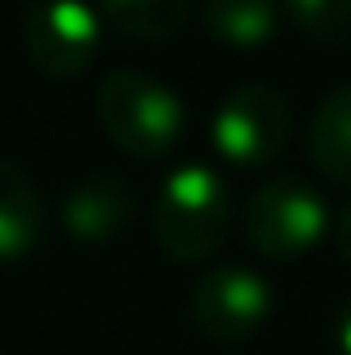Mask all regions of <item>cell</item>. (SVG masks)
Masks as SVG:
<instances>
[{
  "label": "cell",
  "instance_id": "obj_1",
  "mask_svg": "<svg viewBox=\"0 0 351 355\" xmlns=\"http://www.w3.org/2000/svg\"><path fill=\"white\" fill-rule=\"evenodd\" d=\"M95 107L103 132L132 157H166L186 124L178 95L145 71H112L99 83Z\"/></svg>",
  "mask_w": 351,
  "mask_h": 355
},
{
  "label": "cell",
  "instance_id": "obj_2",
  "mask_svg": "<svg viewBox=\"0 0 351 355\" xmlns=\"http://www.w3.org/2000/svg\"><path fill=\"white\" fill-rule=\"evenodd\" d=\"M228 223H232L228 190H223L219 174H211L207 166L178 170L162 186L157 207H153L157 244H162V252L170 261H182V265L207 261L223 244Z\"/></svg>",
  "mask_w": 351,
  "mask_h": 355
},
{
  "label": "cell",
  "instance_id": "obj_3",
  "mask_svg": "<svg viewBox=\"0 0 351 355\" xmlns=\"http://www.w3.org/2000/svg\"><path fill=\"white\" fill-rule=\"evenodd\" d=\"M244 236L268 261L302 257L327 236V207L310 186L293 178L264 182L244 207Z\"/></svg>",
  "mask_w": 351,
  "mask_h": 355
},
{
  "label": "cell",
  "instance_id": "obj_4",
  "mask_svg": "<svg viewBox=\"0 0 351 355\" xmlns=\"http://www.w3.org/2000/svg\"><path fill=\"white\" fill-rule=\"evenodd\" d=\"M293 132V116L285 95L268 83H244L236 87L215 112L211 137L215 149L236 166H264L285 153Z\"/></svg>",
  "mask_w": 351,
  "mask_h": 355
},
{
  "label": "cell",
  "instance_id": "obj_5",
  "mask_svg": "<svg viewBox=\"0 0 351 355\" xmlns=\"http://www.w3.org/2000/svg\"><path fill=\"white\" fill-rule=\"evenodd\" d=\"M273 310V289L252 268L228 265L207 272L190 293V314L198 331L215 343H244Z\"/></svg>",
  "mask_w": 351,
  "mask_h": 355
},
{
  "label": "cell",
  "instance_id": "obj_6",
  "mask_svg": "<svg viewBox=\"0 0 351 355\" xmlns=\"http://www.w3.org/2000/svg\"><path fill=\"white\" fill-rule=\"evenodd\" d=\"M95 12L79 0H37L25 12V50L50 79H75L95 58Z\"/></svg>",
  "mask_w": 351,
  "mask_h": 355
},
{
  "label": "cell",
  "instance_id": "obj_7",
  "mask_svg": "<svg viewBox=\"0 0 351 355\" xmlns=\"http://www.w3.org/2000/svg\"><path fill=\"white\" fill-rule=\"evenodd\" d=\"M132 202V186L120 174H91L67 194L62 223L79 244H108L116 232L128 227Z\"/></svg>",
  "mask_w": 351,
  "mask_h": 355
},
{
  "label": "cell",
  "instance_id": "obj_8",
  "mask_svg": "<svg viewBox=\"0 0 351 355\" xmlns=\"http://www.w3.org/2000/svg\"><path fill=\"white\" fill-rule=\"evenodd\" d=\"M306 145H310V162L318 166V174L339 186H351V83L335 87L318 103Z\"/></svg>",
  "mask_w": 351,
  "mask_h": 355
},
{
  "label": "cell",
  "instance_id": "obj_9",
  "mask_svg": "<svg viewBox=\"0 0 351 355\" xmlns=\"http://www.w3.org/2000/svg\"><path fill=\"white\" fill-rule=\"evenodd\" d=\"M42 236V198L29 174L0 162V257H21Z\"/></svg>",
  "mask_w": 351,
  "mask_h": 355
},
{
  "label": "cell",
  "instance_id": "obj_10",
  "mask_svg": "<svg viewBox=\"0 0 351 355\" xmlns=\"http://www.w3.org/2000/svg\"><path fill=\"white\" fill-rule=\"evenodd\" d=\"M203 21L211 37H219L232 50H257L277 29V4L273 0H207Z\"/></svg>",
  "mask_w": 351,
  "mask_h": 355
},
{
  "label": "cell",
  "instance_id": "obj_11",
  "mask_svg": "<svg viewBox=\"0 0 351 355\" xmlns=\"http://www.w3.org/2000/svg\"><path fill=\"white\" fill-rule=\"evenodd\" d=\"M103 17L141 42H170L190 21V0H99Z\"/></svg>",
  "mask_w": 351,
  "mask_h": 355
},
{
  "label": "cell",
  "instance_id": "obj_12",
  "mask_svg": "<svg viewBox=\"0 0 351 355\" xmlns=\"http://www.w3.org/2000/svg\"><path fill=\"white\" fill-rule=\"evenodd\" d=\"M289 12L314 42L351 50V0H289Z\"/></svg>",
  "mask_w": 351,
  "mask_h": 355
},
{
  "label": "cell",
  "instance_id": "obj_13",
  "mask_svg": "<svg viewBox=\"0 0 351 355\" xmlns=\"http://www.w3.org/2000/svg\"><path fill=\"white\" fill-rule=\"evenodd\" d=\"M335 252L351 265V207H343L335 219Z\"/></svg>",
  "mask_w": 351,
  "mask_h": 355
},
{
  "label": "cell",
  "instance_id": "obj_14",
  "mask_svg": "<svg viewBox=\"0 0 351 355\" xmlns=\"http://www.w3.org/2000/svg\"><path fill=\"white\" fill-rule=\"evenodd\" d=\"M339 343H343V355H351V302L339 314Z\"/></svg>",
  "mask_w": 351,
  "mask_h": 355
}]
</instances>
